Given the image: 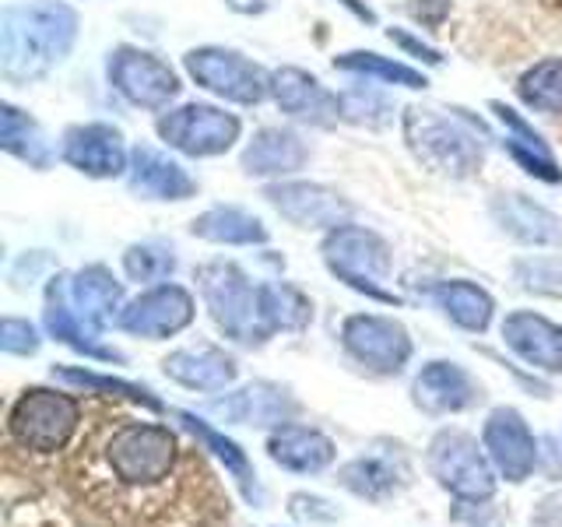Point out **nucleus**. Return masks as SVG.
Returning a JSON list of instances; mask_svg holds the SVG:
<instances>
[{
  "mask_svg": "<svg viewBox=\"0 0 562 527\" xmlns=\"http://www.w3.org/2000/svg\"><path fill=\"white\" fill-rule=\"evenodd\" d=\"M78 40V11L57 0L14 4L0 14V70L8 81H35L57 67Z\"/></svg>",
  "mask_w": 562,
  "mask_h": 527,
  "instance_id": "obj_1",
  "label": "nucleus"
},
{
  "mask_svg": "<svg viewBox=\"0 0 562 527\" xmlns=\"http://www.w3.org/2000/svg\"><path fill=\"white\" fill-rule=\"evenodd\" d=\"M485 127L464 110H432V105H408L404 110V141L412 155L432 172L468 180L485 162V145L479 141Z\"/></svg>",
  "mask_w": 562,
  "mask_h": 527,
  "instance_id": "obj_2",
  "label": "nucleus"
},
{
  "mask_svg": "<svg viewBox=\"0 0 562 527\" xmlns=\"http://www.w3.org/2000/svg\"><path fill=\"white\" fill-rule=\"evenodd\" d=\"M201 299L215 327L239 345H263L271 327L260 310V285H254L246 271L233 260H207L193 271Z\"/></svg>",
  "mask_w": 562,
  "mask_h": 527,
  "instance_id": "obj_3",
  "label": "nucleus"
},
{
  "mask_svg": "<svg viewBox=\"0 0 562 527\" xmlns=\"http://www.w3.org/2000/svg\"><path fill=\"white\" fill-rule=\"evenodd\" d=\"M324 264L327 271L345 281L351 292L376 299V303L394 306L401 299L383 285L391 278L394 268V257H391V246H386L383 236H376L373 228H362V225H338L330 228L324 246Z\"/></svg>",
  "mask_w": 562,
  "mask_h": 527,
  "instance_id": "obj_4",
  "label": "nucleus"
},
{
  "mask_svg": "<svg viewBox=\"0 0 562 527\" xmlns=\"http://www.w3.org/2000/svg\"><path fill=\"white\" fill-rule=\"evenodd\" d=\"M426 468L436 479V485L450 492L461 503H488L496 496L499 471L488 461L485 447L471 433L461 429H439L429 439L426 450Z\"/></svg>",
  "mask_w": 562,
  "mask_h": 527,
  "instance_id": "obj_5",
  "label": "nucleus"
},
{
  "mask_svg": "<svg viewBox=\"0 0 562 527\" xmlns=\"http://www.w3.org/2000/svg\"><path fill=\"white\" fill-rule=\"evenodd\" d=\"M176 453H180V444L169 426H158V422H127L105 444L110 471L134 489L166 482L176 468Z\"/></svg>",
  "mask_w": 562,
  "mask_h": 527,
  "instance_id": "obj_6",
  "label": "nucleus"
},
{
  "mask_svg": "<svg viewBox=\"0 0 562 527\" xmlns=\"http://www.w3.org/2000/svg\"><path fill=\"white\" fill-rule=\"evenodd\" d=\"M81 422V404L67 391H49V386H29L14 401L8 415V429L18 447L35 453H57L70 444Z\"/></svg>",
  "mask_w": 562,
  "mask_h": 527,
  "instance_id": "obj_7",
  "label": "nucleus"
},
{
  "mask_svg": "<svg viewBox=\"0 0 562 527\" xmlns=\"http://www.w3.org/2000/svg\"><path fill=\"white\" fill-rule=\"evenodd\" d=\"M187 75L207 88L211 96L239 102V105H257L271 96V75L260 64L246 60L243 53L225 49V46H201L190 49L183 57Z\"/></svg>",
  "mask_w": 562,
  "mask_h": 527,
  "instance_id": "obj_8",
  "label": "nucleus"
},
{
  "mask_svg": "<svg viewBox=\"0 0 562 527\" xmlns=\"http://www.w3.org/2000/svg\"><path fill=\"white\" fill-rule=\"evenodd\" d=\"M239 131H243L239 116L207 102H187L180 110H169L158 120V137H162L169 148L183 152L190 158L225 155L239 141Z\"/></svg>",
  "mask_w": 562,
  "mask_h": 527,
  "instance_id": "obj_9",
  "label": "nucleus"
},
{
  "mask_svg": "<svg viewBox=\"0 0 562 527\" xmlns=\"http://www.w3.org/2000/svg\"><path fill=\"white\" fill-rule=\"evenodd\" d=\"M341 345L359 366L380 377H397L412 359L408 327L380 313H351L341 324Z\"/></svg>",
  "mask_w": 562,
  "mask_h": 527,
  "instance_id": "obj_10",
  "label": "nucleus"
},
{
  "mask_svg": "<svg viewBox=\"0 0 562 527\" xmlns=\"http://www.w3.org/2000/svg\"><path fill=\"white\" fill-rule=\"evenodd\" d=\"M105 75H110L116 92L140 110H166L180 96L176 70L166 60H158L155 53L137 46H116L110 53V64H105Z\"/></svg>",
  "mask_w": 562,
  "mask_h": 527,
  "instance_id": "obj_11",
  "label": "nucleus"
},
{
  "mask_svg": "<svg viewBox=\"0 0 562 527\" xmlns=\"http://www.w3.org/2000/svg\"><path fill=\"white\" fill-rule=\"evenodd\" d=\"M193 313H198V306H193V295L183 285L162 281V285H155L148 292H140L137 299H131V303L123 306L116 327L134 334V338L158 341V338H172V334H180L183 327H190Z\"/></svg>",
  "mask_w": 562,
  "mask_h": 527,
  "instance_id": "obj_12",
  "label": "nucleus"
},
{
  "mask_svg": "<svg viewBox=\"0 0 562 527\" xmlns=\"http://www.w3.org/2000/svg\"><path fill=\"white\" fill-rule=\"evenodd\" d=\"M482 447L488 453V461L496 464L499 479L506 482H527L535 474L538 464V439L527 426V418L517 408H492L485 426H482Z\"/></svg>",
  "mask_w": 562,
  "mask_h": 527,
  "instance_id": "obj_13",
  "label": "nucleus"
},
{
  "mask_svg": "<svg viewBox=\"0 0 562 527\" xmlns=\"http://www.w3.org/2000/svg\"><path fill=\"white\" fill-rule=\"evenodd\" d=\"M60 158L92 180H113L131 169V152L123 145V134L110 123H78L60 141Z\"/></svg>",
  "mask_w": 562,
  "mask_h": 527,
  "instance_id": "obj_14",
  "label": "nucleus"
},
{
  "mask_svg": "<svg viewBox=\"0 0 562 527\" xmlns=\"http://www.w3.org/2000/svg\"><path fill=\"white\" fill-rule=\"evenodd\" d=\"M412 401L426 415H457L482 401V383L461 362L436 359L429 366H422V373L415 377Z\"/></svg>",
  "mask_w": 562,
  "mask_h": 527,
  "instance_id": "obj_15",
  "label": "nucleus"
},
{
  "mask_svg": "<svg viewBox=\"0 0 562 527\" xmlns=\"http://www.w3.org/2000/svg\"><path fill=\"white\" fill-rule=\"evenodd\" d=\"M263 198L281 218H289L299 228H338L348 225L351 204L321 183H274L263 190Z\"/></svg>",
  "mask_w": 562,
  "mask_h": 527,
  "instance_id": "obj_16",
  "label": "nucleus"
},
{
  "mask_svg": "<svg viewBox=\"0 0 562 527\" xmlns=\"http://www.w3.org/2000/svg\"><path fill=\"white\" fill-rule=\"evenodd\" d=\"M271 99L278 102L281 113L292 120L313 123V127H330L341 120V96L327 92L310 70L299 67H278L271 75Z\"/></svg>",
  "mask_w": 562,
  "mask_h": 527,
  "instance_id": "obj_17",
  "label": "nucleus"
},
{
  "mask_svg": "<svg viewBox=\"0 0 562 527\" xmlns=\"http://www.w3.org/2000/svg\"><path fill=\"white\" fill-rule=\"evenodd\" d=\"M211 415H218L222 422H233V426H285V422L295 415V401L285 386L257 380L246 383L239 391L215 397L207 404Z\"/></svg>",
  "mask_w": 562,
  "mask_h": 527,
  "instance_id": "obj_18",
  "label": "nucleus"
},
{
  "mask_svg": "<svg viewBox=\"0 0 562 527\" xmlns=\"http://www.w3.org/2000/svg\"><path fill=\"white\" fill-rule=\"evenodd\" d=\"M503 341L531 369L562 373V327L552 324L549 316L531 313V310L509 313L503 321Z\"/></svg>",
  "mask_w": 562,
  "mask_h": 527,
  "instance_id": "obj_19",
  "label": "nucleus"
},
{
  "mask_svg": "<svg viewBox=\"0 0 562 527\" xmlns=\"http://www.w3.org/2000/svg\"><path fill=\"white\" fill-rule=\"evenodd\" d=\"M67 299L81 321L99 334L116 324L123 306H127L123 303V285L105 264H88V268L67 274Z\"/></svg>",
  "mask_w": 562,
  "mask_h": 527,
  "instance_id": "obj_20",
  "label": "nucleus"
},
{
  "mask_svg": "<svg viewBox=\"0 0 562 527\" xmlns=\"http://www.w3.org/2000/svg\"><path fill=\"white\" fill-rule=\"evenodd\" d=\"M162 373L187 386V391H204V394H218L225 386H233L239 377L236 359L228 356L225 348L215 345H198V348H176L162 359Z\"/></svg>",
  "mask_w": 562,
  "mask_h": 527,
  "instance_id": "obj_21",
  "label": "nucleus"
},
{
  "mask_svg": "<svg viewBox=\"0 0 562 527\" xmlns=\"http://www.w3.org/2000/svg\"><path fill=\"white\" fill-rule=\"evenodd\" d=\"M127 180H131V190L148 201H190L193 193H198L193 176L176 162V158L148 145H137L131 152Z\"/></svg>",
  "mask_w": 562,
  "mask_h": 527,
  "instance_id": "obj_22",
  "label": "nucleus"
},
{
  "mask_svg": "<svg viewBox=\"0 0 562 527\" xmlns=\"http://www.w3.org/2000/svg\"><path fill=\"white\" fill-rule=\"evenodd\" d=\"M334 482L366 503H386L408 485V464H404V457L397 450L394 453L373 450V453H362L356 461L341 464Z\"/></svg>",
  "mask_w": 562,
  "mask_h": 527,
  "instance_id": "obj_23",
  "label": "nucleus"
},
{
  "mask_svg": "<svg viewBox=\"0 0 562 527\" xmlns=\"http://www.w3.org/2000/svg\"><path fill=\"white\" fill-rule=\"evenodd\" d=\"M43 324L49 338H57L64 345H70L75 351L88 359H102V362H123V356L110 345H99V330L88 327L81 316L75 313L67 299V274L53 278L49 289H46V310H43Z\"/></svg>",
  "mask_w": 562,
  "mask_h": 527,
  "instance_id": "obj_24",
  "label": "nucleus"
},
{
  "mask_svg": "<svg viewBox=\"0 0 562 527\" xmlns=\"http://www.w3.org/2000/svg\"><path fill=\"white\" fill-rule=\"evenodd\" d=\"M268 457L278 468H285L292 474H321L334 464L338 447H334V439L321 429L285 422V426H278L268 436Z\"/></svg>",
  "mask_w": 562,
  "mask_h": 527,
  "instance_id": "obj_25",
  "label": "nucleus"
},
{
  "mask_svg": "<svg viewBox=\"0 0 562 527\" xmlns=\"http://www.w3.org/2000/svg\"><path fill=\"white\" fill-rule=\"evenodd\" d=\"M310 162L306 141L285 127H263L243 148V172L268 180V176H292Z\"/></svg>",
  "mask_w": 562,
  "mask_h": 527,
  "instance_id": "obj_26",
  "label": "nucleus"
},
{
  "mask_svg": "<svg viewBox=\"0 0 562 527\" xmlns=\"http://www.w3.org/2000/svg\"><path fill=\"white\" fill-rule=\"evenodd\" d=\"M492 218L506 236H514L524 246H552L562 239V225L552 211L520 198V193H499L492 201Z\"/></svg>",
  "mask_w": 562,
  "mask_h": 527,
  "instance_id": "obj_27",
  "label": "nucleus"
},
{
  "mask_svg": "<svg viewBox=\"0 0 562 527\" xmlns=\"http://www.w3.org/2000/svg\"><path fill=\"white\" fill-rule=\"evenodd\" d=\"M426 292L461 330H471V334L488 330L492 313H496V303H492V295L482 285L457 278V281H436V285H429Z\"/></svg>",
  "mask_w": 562,
  "mask_h": 527,
  "instance_id": "obj_28",
  "label": "nucleus"
},
{
  "mask_svg": "<svg viewBox=\"0 0 562 527\" xmlns=\"http://www.w3.org/2000/svg\"><path fill=\"white\" fill-rule=\"evenodd\" d=\"M190 233L204 239V243H218V246H263L268 243V225L257 215L233 204H218L207 208L204 215L190 222Z\"/></svg>",
  "mask_w": 562,
  "mask_h": 527,
  "instance_id": "obj_29",
  "label": "nucleus"
},
{
  "mask_svg": "<svg viewBox=\"0 0 562 527\" xmlns=\"http://www.w3.org/2000/svg\"><path fill=\"white\" fill-rule=\"evenodd\" d=\"M176 418L183 422V429L198 439L201 447H207L211 453L218 457V461L225 464V471L233 474L236 485L243 489V496L250 500V503H260V485H257V471L250 464V457H246V450H239L236 439H228L222 436L218 429H211L204 418H198L193 412H176Z\"/></svg>",
  "mask_w": 562,
  "mask_h": 527,
  "instance_id": "obj_30",
  "label": "nucleus"
},
{
  "mask_svg": "<svg viewBox=\"0 0 562 527\" xmlns=\"http://www.w3.org/2000/svg\"><path fill=\"white\" fill-rule=\"evenodd\" d=\"M0 145H4V152H11L14 158L29 162L32 169L53 166V148H49L46 134L40 131V123L11 102L0 105Z\"/></svg>",
  "mask_w": 562,
  "mask_h": 527,
  "instance_id": "obj_31",
  "label": "nucleus"
},
{
  "mask_svg": "<svg viewBox=\"0 0 562 527\" xmlns=\"http://www.w3.org/2000/svg\"><path fill=\"white\" fill-rule=\"evenodd\" d=\"M260 310L271 334L278 330H306L313 321V303L289 281H268L260 285Z\"/></svg>",
  "mask_w": 562,
  "mask_h": 527,
  "instance_id": "obj_32",
  "label": "nucleus"
},
{
  "mask_svg": "<svg viewBox=\"0 0 562 527\" xmlns=\"http://www.w3.org/2000/svg\"><path fill=\"white\" fill-rule=\"evenodd\" d=\"M334 70H348V75H366V78H376V81H386V85H401V88H426V75L408 64H397V60H386L380 53H341V57H334Z\"/></svg>",
  "mask_w": 562,
  "mask_h": 527,
  "instance_id": "obj_33",
  "label": "nucleus"
},
{
  "mask_svg": "<svg viewBox=\"0 0 562 527\" xmlns=\"http://www.w3.org/2000/svg\"><path fill=\"white\" fill-rule=\"evenodd\" d=\"M53 377L60 383H70V386H85V391H95V394H113V397H127L134 404H145L148 412H162L166 404L158 401L148 386H137L131 380H116V377H102V373H92V369H78V366H53Z\"/></svg>",
  "mask_w": 562,
  "mask_h": 527,
  "instance_id": "obj_34",
  "label": "nucleus"
},
{
  "mask_svg": "<svg viewBox=\"0 0 562 527\" xmlns=\"http://www.w3.org/2000/svg\"><path fill=\"white\" fill-rule=\"evenodd\" d=\"M517 96L527 110L538 113H562V60L535 64L517 85Z\"/></svg>",
  "mask_w": 562,
  "mask_h": 527,
  "instance_id": "obj_35",
  "label": "nucleus"
},
{
  "mask_svg": "<svg viewBox=\"0 0 562 527\" xmlns=\"http://www.w3.org/2000/svg\"><path fill=\"white\" fill-rule=\"evenodd\" d=\"M123 271H127L131 281H140V285L166 281L176 271V254L169 246H158V243H134L127 246V254H123Z\"/></svg>",
  "mask_w": 562,
  "mask_h": 527,
  "instance_id": "obj_36",
  "label": "nucleus"
},
{
  "mask_svg": "<svg viewBox=\"0 0 562 527\" xmlns=\"http://www.w3.org/2000/svg\"><path fill=\"white\" fill-rule=\"evenodd\" d=\"M514 281L531 295L562 299V257H520L514 264Z\"/></svg>",
  "mask_w": 562,
  "mask_h": 527,
  "instance_id": "obj_37",
  "label": "nucleus"
},
{
  "mask_svg": "<svg viewBox=\"0 0 562 527\" xmlns=\"http://www.w3.org/2000/svg\"><path fill=\"white\" fill-rule=\"evenodd\" d=\"M40 345H43L40 327L22 321V316H4V324H0V348L8 356H35Z\"/></svg>",
  "mask_w": 562,
  "mask_h": 527,
  "instance_id": "obj_38",
  "label": "nucleus"
},
{
  "mask_svg": "<svg viewBox=\"0 0 562 527\" xmlns=\"http://www.w3.org/2000/svg\"><path fill=\"white\" fill-rule=\"evenodd\" d=\"M289 514L299 524H334L341 517V509L324 496H310V492H295L289 500Z\"/></svg>",
  "mask_w": 562,
  "mask_h": 527,
  "instance_id": "obj_39",
  "label": "nucleus"
},
{
  "mask_svg": "<svg viewBox=\"0 0 562 527\" xmlns=\"http://www.w3.org/2000/svg\"><path fill=\"white\" fill-rule=\"evenodd\" d=\"M391 35V43H397V46H404V49H412V53H418L422 60H429V64H443V57H439V53L432 49V46H426V43H418V40H412L408 32H401V29H391L386 32Z\"/></svg>",
  "mask_w": 562,
  "mask_h": 527,
  "instance_id": "obj_40",
  "label": "nucleus"
},
{
  "mask_svg": "<svg viewBox=\"0 0 562 527\" xmlns=\"http://www.w3.org/2000/svg\"><path fill=\"white\" fill-rule=\"evenodd\" d=\"M341 4H345L348 11H356V14L362 18V22H376V14H373V11H369V8H362V4H359V0H341Z\"/></svg>",
  "mask_w": 562,
  "mask_h": 527,
  "instance_id": "obj_41",
  "label": "nucleus"
}]
</instances>
